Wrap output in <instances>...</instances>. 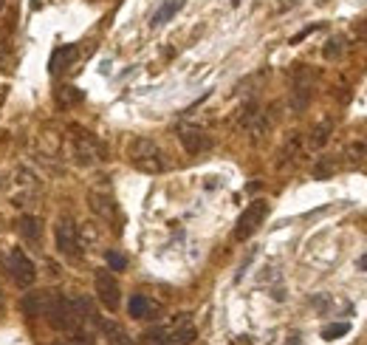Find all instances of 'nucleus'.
I'll return each instance as SVG.
<instances>
[{
	"label": "nucleus",
	"instance_id": "obj_1",
	"mask_svg": "<svg viewBox=\"0 0 367 345\" xmlns=\"http://www.w3.org/2000/svg\"><path fill=\"white\" fill-rule=\"evenodd\" d=\"M45 317H48V323H51L54 329L71 332V329H79V326H82L88 317H94V315H91V303H88L85 298H57V295H54V300H51Z\"/></svg>",
	"mask_w": 367,
	"mask_h": 345
},
{
	"label": "nucleus",
	"instance_id": "obj_2",
	"mask_svg": "<svg viewBox=\"0 0 367 345\" xmlns=\"http://www.w3.org/2000/svg\"><path fill=\"white\" fill-rule=\"evenodd\" d=\"M130 164L142 173H150V176L164 173V167H167L162 147L147 136H139V139L130 142Z\"/></svg>",
	"mask_w": 367,
	"mask_h": 345
},
{
	"label": "nucleus",
	"instance_id": "obj_3",
	"mask_svg": "<svg viewBox=\"0 0 367 345\" xmlns=\"http://www.w3.org/2000/svg\"><path fill=\"white\" fill-rule=\"evenodd\" d=\"M145 340L150 345H189L195 340V326L186 323V315H181L173 329H153L145 334Z\"/></svg>",
	"mask_w": 367,
	"mask_h": 345
},
{
	"label": "nucleus",
	"instance_id": "obj_4",
	"mask_svg": "<svg viewBox=\"0 0 367 345\" xmlns=\"http://www.w3.org/2000/svg\"><path fill=\"white\" fill-rule=\"evenodd\" d=\"M266 215H269V201H252L243 213H240V218H237V227H235V238L237 241H249L260 227H263V221H266Z\"/></svg>",
	"mask_w": 367,
	"mask_h": 345
},
{
	"label": "nucleus",
	"instance_id": "obj_5",
	"mask_svg": "<svg viewBox=\"0 0 367 345\" xmlns=\"http://www.w3.org/2000/svg\"><path fill=\"white\" fill-rule=\"evenodd\" d=\"M6 266H9L11 281H14L20 289H28V286L34 283V278H37V266H34V261H31L23 249H11L9 258H6Z\"/></svg>",
	"mask_w": 367,
	"mask_h": 345
},
{
	"label": "nucleus",
	"instance_id": "obj_6",
	"mask_svg": "<svg viewBox=\"0 0 367 345\" xmlns=\"http://www.w3.org/2000/svg\"><path fill=\"white\" fill-rule=\"evenodd\" d=\"M54 241H57V252L65 258H77L79 255V230L74 224V218H60L54 227Z\"/></svg>",
	"mask_w": 367,
	"mask_h": 345
},
{
	"label": "nucleus",
	"instance_id": "obj_7",
	"mask_svg": "<svg viewBox=\"0 0 367 345\" xmlns=\"http://www.w3.org/2000/svg\"><path fill=\"white\" fill-rule=\"evenodd\" d=\"M96 298H99V303H102L108 312H116L119 303H122L119 283H116V278H113L108 269H99V272H96Z\"/></svg>",
	"mask_w": 367,
	"mask_h": 345
},
{
	"label": "nucleus",
	"instance_id": "obj_8",
	"mask_svg": "<svg viewBox=\"0 0 367 345\" xmlns=\"http://www.w3.org/2000/svg\"><path fill=\"white\" fill-rule=\"evenodd\" d=\"M74 153H77V162H79V164H94V162L102 159L105 150H102V145L96 142L94 133L79 130V136L74 139Z\"/></svg>",
	"mask_w": 367,
	"mask_h": 345
},
{
	"label": "nucleus",
	"instance_id": "obj_9",
	"mask_svg": "<svg viewBox=\"0 0 367 345\" xmlns=\"http://www.w3.org/2000/svg\"><path fill=\"white\" fill-rule=\"evenodd\" d=\"M179 139H181L184 150L192 153V156H198V153H203V150L212 147V139H209L201 128H181V130H179Z\"/></svg>",
	"mask_w": 367,
	"mask_h": 345
},
{
	"label": "nucleus",
	"instance_id": "obj_10",
	"mask_svg": "<svg viewBox=\"0 0 367 345\" xmlns=\"http://www.w3.org/2000/svg\"><path fill=\"white\" fill-rule=\"evenodd\" d=\"M51 300H54L51 292H37V295H28V298L23 300V309H26L28 317H45Z\"/></svg>",
	"mask_w": 367,
	"mask_h": 345
},
{
	"label": "nucleus",
	"instance_id": "obj_11",
	"mask_svg": "<svg viewBox=\"0 0 367 345\" xmlns=\"http://www.w3.org/2000/svg\"><path fill=\"white\" fill-rule=\"evenodd\" d=\"M88 201H91V210H94L96 215H102L105 221H111V218L116 215L113 198H111L108 193H91V196H88Z\"/></svg>",
	"mask_w": 367,
	"mask_h": 345
},
{
	"label": "nucleus",
	"instance_id": "obj_12",
	"mask_svg": "<svg viewBox=\"0 0 367 345\" xmlns=\"http://www.w3.org/2000/svg\"><path fill=\"white\" fill-rule=\"evenodd\" d=\"M99 329H102V334L108 337V343L111 345H136L130 340V334L119 326V323H113V320H102L99 323Z\"/></svg>",
	"mask_w": 367,
	"mask_h": 345
},
{
	"label": "nucleus",
	"instance_id": "obj_13",
	"mask_svg": "<svg viewBox=\"0 0 367 345\" xmlns=\"http://www.w3.org/2000/svg\"><path fill=\"white\" fill-rule=\"evenodd\" d=\"M20 235L26 241H31V244H40V238H43V221L37 215H23L20 218Z\"/></svg>",
	"mask_w": 367,
	"mask_h": 345
},
{
	"label": "nucleus",
	"instance_id": "obj_14",
	"mask_svg": "<svg viewBox=\"0 0 367 345\" xmlns=\"http://www.w3.org/2000/svg\"><path fill=\"white\" fill-rule=\"evenodd\" d=\"M181 9H184V0H164V3L156 9V14H153V20H150V23H153V26H164V23H167V20H173Z\"/></svg>",
	"mask_w": 367,
	"mask_h": 345
},
{
	"label": "nucleus",
	"instance_id": "obj_15",
	"mask_svg": "<svg viewBox=\"0 0 367 345\" xmlns=\"http://www.w3.org/2000/svg\"><path fill=\"white\" fill-rule=\"evenodd\" d=\"M74 57H77V48H74V45H60V48L51 54V71H54V74H62V71L71 65Z\"/></svg>",
	"mask_w": 367,
	"mask_h": 345
},
{
	"label": "nucleus",
	"instance_id": "obj_16",
	"mask_svg": "<svg viewBox=\"0 0 367 345\" xmlns=\"http://www.w3.org/2000/svg\"><path fill=\"white\" fill-rule=\"evenodd\" d=\"M331 130H334V125H331V119H325V122H320L314 130H311V139H308V145L314 147V150H320V147H325L328 145V139H331Z\"/></svg>",
	"mask_w": 367,
	"mask_h": 345
},
{
	"label": "nucleus",
	"instance_id": "obj_17",
	"mask_svg": "<svg viewBox=\"0 0 367 345\" xmlns=\"http://www.w3.org/2000/svg\"><path fill=\"white\" fill-rule=\"evenodd\" d=\"M156 312V306L145 298V295H136L133 300H130V317H150Z\"/></svg>",
	"mask_w": 367,
	"mask_h": 345
},
{
	"label": "nucleus",
	"instance_id": "obj_18",
	"mask_svg": "<svg viewBox=\"0 0 367 345\" xmlns=\"http://www.w3.org/2000/svg\"><path fill=\"white\" fill-rule=\"evenodd\" d=\"M57 102L60 105H77V102H82V91H77V88H60L57 91Z\"/></svg>",
	"mask_w": 367,
	"mask_h": 345
},
{
	"label": "nucleus",
	"instance_id": "obj_19",
	"mask_svg": "<svg viewBox=\"0 0 367 345\" xmlns=\"http://www.w3.org/2000/svg\"><path fill=\"white\" fill-rule=\"evenodd\" d=\"M345 54V40L342 37H334L328 45H325V60H339Z\"/></svg>",
	"mask_w": 367,
	"mask_h": 345
},
{
	"label": "nucleus",
	"instance_id": "obj_20",
	"mask_svg": "<svg viewBox=\"0 0 367 345\" xmlns=\"http://www.w3.org/2000/svg\"><path fill=\"white\" fill-rule=\"evenodd\" d=\"M334 173H337V164H334L331 159H320L317 167H314V179H328V176H334Z\"/></svg>",
	"mask_w": 367,
	"mask_h": 345
},
{
	"label": "nucleus",
	"instance_id": "obj_21",
	"mask_svg": "<svg viewBox=\"0 0 367 345\" xmlns=\"http://www.w3.org/2000/svg\"><path fill=\"white\" fill-rule=\"evenodd\" d=\"M348 332H351V326H348V323H337V326L322 329V340H337V337H345Z\"/></svg>",
	"mask_w": 367,
	"mask_h": 345
},
{
	"label": "nucleus",
	"instance_id": "obj_22",
	"mask_svg": "<svg viewBox=\"0 0 367 345\" xmlns=\"http://www.w3.org/2000/svg\"><path fill=\"white\" fill-rule=\"evenodd\" d=\"M54 345H94V337H91V334H74V337L60 340V343H54Z\"/></svg>",
	"mask_w": 367,
	"mask_h": 345
},
{
	"label": "nucleus",
	"instance_id": "obj_23",
	"mask_svg": "<svg viewBox=\"0 0 367 345\" xmlns=\"http://www.w3.org/2000/svg\"><path fill=\"white\" fill-rule=\"evenodd\" d=\"M108 264H111V269H119V272H122V269H125V266H128V258H125V255H119V252H113V249H111V252H108Z\"/></svg>",
	"mask_w": 367,
	"mask_h": 345
},
{
	"label": "nucleus",
	"instance_id": "obj_24",
	"mask_svg": "<svg viewBox=\"0 0 367 345\" xmlns=\"http://www.w3.org/2000/svg\"><path fill=\"white\" fill-rule=\"evenodd\" d=\"M348 153H351L354 159H365V156H367V145H365V142H354V145L348 147Z\"/></svg>",
	"mask_w": 367,
	"mask_h": 345
},
{
	"label": "nucleus",
	"instance_id": "obj_25",
	"mask_svg": "<svg viewBox=\"0 0 367 345\" xmlns=\"http://www.w3.org/2000/svg\"><path fill=\"white\" fill-rule=\"evenodd\" d=\"M317 28H320V23H314V26H308V28H303V31H300L297 37H291V43H300V40H305V37H308L311 31H317Z\"/></svg>",
	"mask_w": 367,
	"mask_h": 345
},
{
	"label": "nucleus",
	"instance_id": "obj_26",
	"mask_svg": "<svg viewBox=\"0 0 367 345\" xmlns=\"http://www.w3.org/2000/svg\"><path fill=\"white\" fill-rule=\"evenodd\" d=\"M354 31H356V37H359V40H367V17L354 26Z\"/></svg>",
	"mask_w": 367,
	"mask_h": 345
},
{
	"label": "nucleus",
	"instance_id": "obj_27",
	"mask_svg": "<svg viewBox=\"0 0 367 345\" xmlns=\"http://www.w3.org/2000/svg\"><path fill=\"white\" fill-rule=\"evenodd\" d=\"M3 51H6V34L0 31V57H3Z\"/></svg>",
	"mask_w": 367,
	"mask_h": 345
},
{
	"label": "nucleus",
	"instance_id": "obj_28",
	"mask_svg": "<svg viewBox=\"0 0 367 345\" xmlns=\"http://www.w3.org/2000/svg\"><path fill=\"white\" fill-rule=\"evenodd\" d=\"M288 345H300V340H297V337H291V340H288Z\"/></svg>",
	"mask_w": 367,
	"mask_h": 345
},
{
	"label": "nucleus",
	"instance_id": "obj_29",
	"mask_svg": "<svg viewBox=\"0 0 367 345\" xmlns=\"http://www.w3.org/2000/svg\"><path fill=\"white\" fill-rule=\"evenodd\" d=\"M362 266H365V269H367V258H362Z\"/></svg>",
	"mask_w": 367,
	"mask_h": 345
},
{
	"label": "nucleus",
	"instance_id": "obj_30",
	"mask_svg": "<svg viewBox=\"0 0 367 345\" xmlns=\"http://www.w3.org/2000/svg\"><path fill=\"white\" fill-rule=\"evenodd\" d=\"M3 3H6V0H0V9H3Z\"/></svg>",
	"mask_w": 367,
	"mask_h": 345
},
{
	"label": "nucleus",
	"instance_id": "obj_31",
	"mask_svg": "<svg viewBox=\"0 0 367 345\" xmlns=\"http://www.w3.org/2000/svg\"><path fill=\"white\" fill-rule=\"evenodd\" d=\"M232 3H240V0H232Z\"/></svg>",
	"mask_w": 367,
	"mask_h": 345
},
{
	"label": "nucleus",
	"instance_id": "obj_32",
	"mask_svg": "<svg viewBox=\"0 0 367 345\" xmlns=\"http://www.w3.org/2000/svg\"><path fill=\"white\" fill-rule=\"evenodd\" d=\"M0 303H3V295H0Z\"/></svg>",
	"mask_w": 367,
	"mask_h": 345
}]
</instances>
